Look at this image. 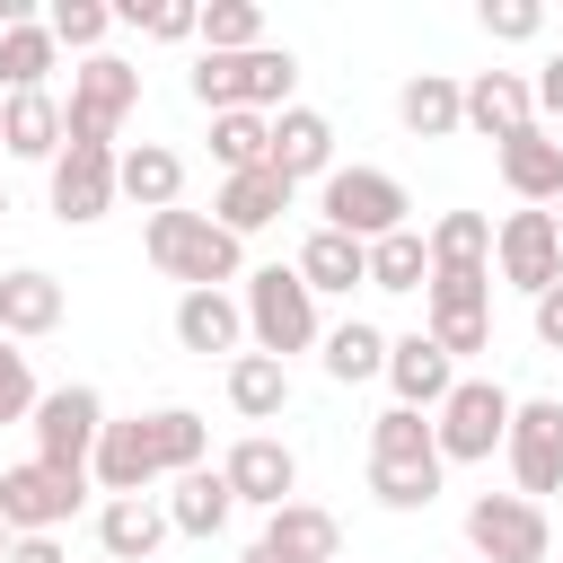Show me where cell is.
<instances>
[{
    "label": "cell",
    "instance_id": "obj_12",
    "mask_svg": "<svg viewBox=\"0 0 563 563\" xmlns=\"http://www.w3.org/2000/svg\"><path fill=\"white\" fill-rule=\"evenodd\" d=\"M44 194H53V220H62V229H97V220L123 202V194H114V150L62 141L53 167H44Z\"/></svg>",
    "mask_w": 563,
    "mask_h": 563
},
{
    "label": "cell",
    "instance_id": "obj_25",
    "mask_svg": "<svg viewBox=\"0 0 563 563\" xmlns=\"http://www.w3.org/2000/svg\"><path fill=\"white\" fill-rule=\"evenodd\" d=\"M114 194L141 202V211H176L185 202V158L167 141H132V150H114Z\"/></svg>",
    "mask_w": 563,
    "mask_h": 563
},
{
    "label": "cell",
    "instance_id": "obj_36",
    "mask_svg": "<svg viewBox=\"0 0 563 563\" xmlns=\"http://www.w3.org/2000/svg\"><path fill=\"white\" fill-rule=\"evenodd\" d=\"M44 35H53L62 53H79V62H88V53H106L114 9H106V0H53V9H44Z\"/></svg>",
    "mask_w": 563,
    "mask_h": 563
},
{
    "label": "cell",
    "instance_id": "obj_14",
    "mask_svg": "<svg viewBox=\"0 0 563 563\" xmlns=\"http://www.w3.org/2000/svg\"><path fill=\"white\" fill-rule=\"evenodd\" d=\"M220 484H229L238 510H282V501H299V457H290V440L246 431V440L220 457Z\"/></svg>",
    "mask_w": 563,
    "mask_h": 563
},
{
    "label": "cell",
    "instance_id": "obj_21",
    "mask_svg": "<svg viewBox=\"0 0 563 563\" xmlns=\"http://www.w3.org/2000/svg\"><path fill=\"white\" fill-rule=\"evenodd\" d=\"M62 308H70V299H62V282H53L44 264H9V273H0V334H9V343H44V334L62 325Z\"/></svg>",
    "mask_w": 563,
    "mask_h": 563
},
{
    "label": "cell",
    "instance_id": "obj_47",
    "mask_svg": "<svg viewBox=\"0 0 563 563\" xmlns=\"http://www.w3.org/2000/svg\"><path fill=\"white\" fill-rule=\"evenodd\" d=\"M238 563H282V554H273V545H246V554H238Z\"/></svg>",
    "mask_w": 563,
    "mask_h": 563
},
{
    "label": "cell",
    "instance_id": "obj_16",
    "mask_svg": "<svg viewBox=\"0 0 563 563\" xmlns=\"http://www.w3.org/2000/svg\"><path fill=\"white\" fill-rule=\"evenodd\" d=\"M378 378L396 387L405 413H440V396L457 387V361H449L431 334H387V369H378Z\"/></svg>",
    "mask_w": 563,
    "mask_h": 563
},
{
    "label": "cell",
    "instance_id": "obj_9",
    "mask_svg": "<svg viewBox=\"0 0 563 563\" xmlns=\"http://www.w3.org/2000/svg\"><path fill=\"white\" fill-rule=\"evenodd\" d=\"M501 466H510L519 501H545V493H563V405H554V396H519V405H510Z\"/></svg>",
    "mask_w": 563,
    "mask_h": 563
},
{
    "label": "cell",
    "instance_id": "obj_5",
    "mask_svg": "<svg viewBox=\"0 0 563 563\" xmlns=\"http://www.w3.org/2000/svg\"><path fill=\"white\" fill-rule=\"evenodd\" d=\"M510 387L501 378H466L457 369V387L440 396V413H431V440H440V466H484V457H501V431H510Z\"/></svg>",
    "mask_w": 563,
    "mask_h": 563
},
{
    "label": "cell",
    "instance_id": "obj_32",
    "mask_svg": "<svg viewBox=\"0 0 563 563\" xmlns=\"http://www.w3.org/2000/svg\"><path fill=\"white\" fill-rule=\"evenodd\" d=\"M141 422H150V457H158V484H176V475L211 466V422H202L194 405H158V413H141Z\"/></svg>",
    "mask_w": 563,
    "mask_h": 563
},
{
    "label": "cell",
    "instance_id": "obj_38",
    "mask_svg": "<svg viewBox=\"0 0 563 563\" xmlns=\"http://www.w3.org/2000/svg\"><path fill=\"white\" fill-rule=\"evenodd\" d=\"M431 282V255H422V229H396L369 246V290H422Z\"/></svg>",
    "mask_w": 563,
    "mask_h": 563
},
{
    "label": "cell",
    "instance_id": "obj_43",
    "mask_svg": "<svg viewBox=\"0 0 563 563\" xmlns=\"http://www.w3.org/2000/svg\"><path fill=\"white\" fill-rule=\"evenodd\" d=\"M35 396H44V387H35L26 352H18L9 334H0V422H26V413H35Z\"/></svg>",
    "mask_w": 563,
    "mask_h": 563
},
{
    "label": "cell",
    "instance_id": "obj_24",
    "mask_svg": "<svg viewBox=\"0 0 563 563\" xmlns=\"http://www.w3.org/2000/svg\"><path fill=\"white\" fill-rule=\"evenodd\" d=\"M396 123H405L413 141H457V132H466V88H457L449 70H413V79L396 88Z\"/></svg>",
    "mask_w": 563,
    "mask_h": 563
},
{
    "label": "cell",
    "instance_id": "obj_45",
    "mask_svg": "<svg viewBox=\"0 0 563 563\" xmlns=\"http://www.w3.org/2000/svg\"><path fill=\"white\" fill-rule=\"evenodd\" d=\"M528 325H537V343H545V352H563V282L528 299Z\"/></svg>",
    "mask_w": 563,
    "mask_h": 563
},
{
    "label": "cell",
    "instance_id": "obj_3",
    "mask_svg": "<svg viewBox=\"0 0 563 563\" xmlns=\"http://www.w3.org/2000/svg\"><path fill=\"white\" fill-rule=\"evenodd\" d=\"M238 308H246V343H255V352H273L282 369H290V352H317V343H325V325H317V290H308L290 264L246 273Z\"/></svg>",
    "mask_w": 563,
    "mask_h": 563
},
{
    "label": "cell",
    "instance_id": "obj_49",
    "mask_svg": "<svg viewBox=\"0 0 563 563\" xmlns=\"http://www.w3.org/2000/svg\"><path fill=\"white\" fill-rule=\"evenodd\" d=\"M0 554H9V519H0Z\"/></svg>",
    "mask_w": 563,
    "mask_h": 563
},
{
    "label": "cell",
    "instance_id": "obj_2",
    "mask_svg": "<svg viewBox=\"0 0 563 563\" xmlns=\"http://www.w3.org/2000/svg\"><path fill=\"white\" fill-rule=\"evenodd\" d=\"M202 114H282L299 88V53L290 44H255V53H194L185 70Z\"/></svg>",
    "mask_w": 563,
    "mask_h": 563
},
{
    "label": "cell",
    "instance_id": "obj_33",
    "mask_svg": "<svg viewBox=\"0 0 563 563\" xmlns=\"http://www.w3.org/2000/svg\"><path fill=\"white\" fill-rule=\"evenodd\" d=\"M53 70H62V44L44 35V18H26V26H0V88H9V97H26V88H53Z\"/></svg>",
    "mask_w": 563,
    "mask_h": 563
},
{
    "label": "cell",
    "instance_id": "obj_31",
    "mask_svg": "<svg viewBox=\"0 0 563 563\" xmlns=\"http://www.w3.org/2000/svg\"><path fill=\"white\" fill-rule=\"evenodd\" d=\"M220 387H229V413H238V422H282V413H290V369H282L273 352H238Z\"/></svg>",
    "mask_w": 563,
    "mask_h": 563
},
{
    "label": "cell",
    "instance_id": "obj_1",
    "mask_svg": "<svg viewBox=\"0 0 563 563\" xmlns=\"http://www.w3.org/2000/svg\"><path fill=\"white\" fill-rule=\"evenodd\" d=\"M141 255L167 273V282H185V290H229V282H246V238H229L211 211H150L141 220Z\"/></svg>",
    "mask_w": 563,
    "mask_h": 563
},
{
    "label": "cell",
    "instance_id": "obj_20",
    "mask_svg": "<svg viewBox=\"0 0 563 563\" xmlns=\"http://www.w3.org/2000/svg\"><path fill=\"white\" fill-rule=\"evenodd\" d=\"M176 343L185 352H220V361H238L246 352V308H238V290H176Z\"/></svg>",
    "mask_w": 563,
    "mask_h": 563
},
{
    "label": "cell",
    "instance_id": "obj_23",
    "mask_svg": "<svg viewBox=\"0 0 563 563\" xmlns=\"http://www.w3.org/2000/svg\"><path fill=\"white\" fill-rule=\"evenodd\" d=\"M255 545H273L282 563H343V528H334L325 501H282V510H264V537H255Z\"/></svg>",
    "mask_w": 563,
    "mask_h": 563
},
{
    "label": "cell",
    "instance_id": "obj_40",
    "mask_svg": "<svg viewBox=\"0 0 563 563\" xmlns=\"http://www.w3.org/2000/svg\"><path fill=\"white\" fill-rule=\"evenodd\" d=\"M449 484V466H369V501L378 510H431Z\"/></svg>",
    "mask_w": 563,
    "mask_h": 563
},
{
    "label": "cell",
    "instance_id": "obj_48",
    "mask_svg": "<svg viewBox=\"0 0 563 563\" xmlns=\"http://www.w3.org/2000/svg\"><path fill=\"white\" fill-rule=\"evenodd\" d=\"M545 220H554V238H563V194H554V202H545Z\"/></svg>",
    "mask_w": 563,
    "mask_h": 563
},
{
    "label": "cell",
    "instance_id": "obj_6",
    "mask_svg": "<svg viewBox=\"0 0 563 563\" xmlns=\"http://www.w3.org/2000/svg\"><path fill=\"white\" fill-rule=\"evenodd\" d=\"M132 106H141V70H132L123 53H88V62L70 70V97H62V141L114 150V132H123Z\"/></svg>",
    "mask_w": 563,
    "mask_h": 563
},
{
    "label": "cell",
    "instance_id": "obj_15",
    "mask_svg": "<svg viewBox=\"0 0 563 563\" xmlns=\"http://www.w3.org/2000/svg\"><path fill=\"white\" fill-rule=\"evenodd\" d=\"M264 167H273L282 185H308V176L325 185V176H334V123H325L317 106L290 97V106L273 114V150H264Z\"/></svg>",
    "mask_w": 563,
    "mask_h": 563
},
{
    "label": "cell",
    "instance_id": "obj_46",
    "mask_svg": "<svg viewBox=\"0 0 563 563\" xmlns=\"http://www.w3.org/2000/svg\"><path fill=\"white\" fill-rule=\"evenodd\" d=\"M0 563H70V554H62V537H9Z\"/></svg>",
    "mask_w": 563,
    "mask_h": 563
},
{
    "label": "cell",
    "instance_id": "obj_50",
    "mask_svg": "<svg viewBox=\"0 0 563 563\" xmlns=\"http://www.w3.org/2000/svg\"><path fill=\"white\" fill-rule=\"evenodd\" d=\"M0 211H9V185H0Z\"/></svg>",
    "mask_w": 563,
    "mask_h": 563
},
{
    "label": "cell",
    "instance_id": "obj_22",
    "mask_svg": "<svg viewBox=\"0 0 563 563\" xmlns=\"http://www.w3.org/2000/svg\"><path fill=\"white\" fill-rule=\"evenodd\" d=\"M290 273H299L317 299H352V290H369V246H361V238H343V229H308Z\"/></svg>",
    "mask_w": 563,
    "mask_h": 563
},
{
    "label": "cell",
    "instance_id": "obj_29",
    "mask_svg": "<svg viewBox=\"0 0 563 563\" xmlns=\"http://www.w3.org/2000/svg\"><path fill=\"white\" fill-rule=\"evenodd\" d=\"M0 150L9 158H44L62 150V97L53 88H26V97H0Z\"/></svg>",
    "mask_w": 563,
    "mask_h": 563
},
{
    "label": "cell",
    "instance_id": "obj_13",
    "mask_svg": "<svg viewBox=\"0 0 563 563\" xmlns=\"http://www.w3.org/2000/svg\"><path fill=\"white\" fill-rule=\"evenodd\" d=\"M493 282H510V290H528V299L563 282V238H554L545 211H510V220H493Z\"/></svg>",
    "mask_w": 563,
    "mask_h": 563
},
{
    "label": "cell",
    "instance_id": "obj_4",
    "mask_svg": "<svg viewBox=\"0 0 563 563\" xmlns=\"http://www.w3.org/2000/svg\"><path fill=\"white\" fill-rule=\"evenodd\" d=\"M405 211H413V194H405V176H387V167H334V176L317 185V229H343V238H361V246L413 229Z\"/></svg>",
    "mask_w": 563,
    "mask_h": 563
},
{
    "label": "cell",
    "instance_id": "obj_11",
    "mask_svg": "<svg viewBox=\"0 0 563 563\" xmlns=\"http://www.w3.org/2000/svg\"><path fill=\"white\" fill-rule=\"evenodd\" d=\"M466 545H475L484 563H554L545 501H519V493H475V501H466Z\"/></svg>",
    "mask_w": 563,
    "mask_h": 563
},
{
    "label": "cell",
    "instance_id": "obj_37",
    "mask_svg": "<svg viewBox=\"0 0 563 563\" xmlns=\"http://www.w3.org/2000/svg\"><path fill=\"white\" fill-rule=\"evenodd\" d=\"M264 150H273V114H211V158H220V176L264 167Z\"/></svg>",
    "mask_w": 563,
    "mask_h": 563
},
{
    "label": "cell",
    "instance_id": "obj_8",
    "mask_svg": "<svg viewBox=\"0 0 563 563\" xmlns=\"http://www.w3.org/2000/svg\"><path fill=\"white\" fill-rule=\"evenodd\" d=\"M79 501H88V475H70V466H44V457L0 466V519H9V537H62L79 519Z\"/></svg>",
    "mask_w": 563,
    "mask_h": 563
},
{
    "label": "cell",
    "instance_id": "obj_28",
    "mask_svg": "<svg viewBox=\"0 0 563 563\" xmlns=\"http://www.w3.org/2000/svg\"><path fill=\"white\" fill-rule=\"evenodd\" d=\"M158 510H167V528H176V537H220V528L238 519V501H229L220 466H194V475H176V484L158 493Z\"/></svg>",
    "mask_w": 563,
    "mask_h": 563
},
{
    "label": "cell",
    "instance_id": "obj_7",
    "mask_svg": "<svg viewBox=\"0 0 563 563\" xmlns=\"http://www.w3.org/2000/svg\"><path fill=\"white\" fill-rule=\"evenodd\" d=\"M422 334L449 361L493 352V273H431L422 282Z\"/></svg>",
    "mask_w": 563,
    "mask_h": 563
},
{
    "label": "cell",
    "instance_id": "obj_39",
    "mask_svg": "<svg viewBox=\"0 0 563 563\" xmlns=\"http://www.w3.org/2000/svg\"><path fill=\"white\" fill-rule=\"evenodd\" d=\"M194 35H202V53H255L264 44V9L255 0H211Z\"/></svg>",
    "mask_w": 563,
    "mask_h": 563
},
{
    "label": "cell",
    "instance_id": "obj_17",
    "mask_svg": "<svg viewBox=\"0 0 563 563\" xmlns=\"http://www.w3.org/2000/svg\"><path fill=\"white\" fill-rule=\"evenodd\" d=\"M88 484H97L106 501H123V493H150V484H158V457H150V422H141V413H132V422H114V413H106L97 457H88Z\"/></svg>",
    "mask_w": 563,
    "mask_h": 563
},
{
    "label": "cell",
    "instance_id": "obj_34",
    "mask_svg": "<svg viewBox=\"0 0 563 563\" xmlns=\"http://www.w3.org/2000/svg\"><path fill=\"white\" fill-rule=\"evenodd\" d=\"M317 352H325V378H334V387H361V378H378V369H387V334H378L369 317H343Z\"/></svg>",
    "mask_w": 563,
    "mask_h": 563
},
{
    "label": "cell",
    "instance_id": "obj_27",
    "mask_svg": "<svg viewBox=\"0 0 563 563\" xmlns=\"http://www.w3.org/2000/svg\"><path fill=\"white\" fill-rule=\"evenodd\" d=\"M167 537H176V528H167L158 493H123V501H97V545H106L114 563H150Z\"/></svg>",
    "mask_w": 563,
    "mask_h": 563
},
{
    "label": "cell",
    "instance_id": "obj_10",
    "mask_svg": "<svg viewBox=\"0 0 563 563\" xmlns=\"http://www.w3.org/2000/svg\"><path fill=\"white\" fill-rule=\"evenodd\" d=\"M26 431H35V457L44 466H70V475H88V457H97V431H106V396L97 387H44L35 396V413H26Z\"/></svg>",
    "mask_w": 563,
    "mask_h": 563
},
{
    "label": "cell",
    "instance_id": "obj_44",
    "mask_svg": "<svg viewBox=\"0 0 563 563\" xmlns=\"http://www.w3.org/2000/svg\"><path fill=\"white\" fill-rule=\"evenodd\" d=\"M528 97H537V123L554 132V123H563V53H545V62H537V79H528Z\"/></svg>",
    "mask_w": 563,
    "mask_h": 563
},
{
    "label": "cell",
    "instance_id": "obj_18",
    "mask_svg": "<svg viewBox=\"0 0 563 563\" xmlns=\"http://www.w3.org/2000/svg\"><path fill=\"white\" fill-rule=\"evenodd\" d=\"M493 167H501V185L519 194V211H545V202L563 194V141H554L545 123H528V132H510V141L493 150Z\"/></svg>",
    "mask_w": 563,
    "mask_h": 563
},
{
    "label": "cell",
    "instance_id": "obj_19",
    "mask_svg": "<svg viewBox=\"0 0 563 563\" xmlns=\"http://www.w3.org/2000/svg\"><path fill=\"white\" fill-rule=\"evenodd\" d=\"M457 88H466V132H484L493 150H501L510 132H528V123H537L528 70H475V79H457Z\"/></svg>",
    "mask_w": 563,
    "mask_h": 563
},
{
    "label": "cell",
    "instance_id": "obj_30",
    "mask_svg": "<svg viewBox=\"0 0 563 563\" xmlns=\"http://www.w3.org/2000/svg\"><path fill=\"white\" fill-rule=\"evenodd\" d=\"M431 273H493V211H440L422 229Z\"/></svg>",
    "mask_w": 563,
    "mask_h": 563
},
{
    "label": "cell",
    "instance_id": "obj_26",
    "mask_svg": "<svg viewBox=\"0 0 563 563\" xmlns=\"http://www.w3.org/2000/svg\"><path fill=\"white\" fill-rule=\"evenodd\" d=\"M290 194H299V185H282L273 167H246V176H220V194H211V220H220L229 238H255V229H273V220L290 211Z\"/></svg>",
    "mask_w": 563,
    "mask_h": 563
},
{
    "label": "cell",
    "instance_id": "obj_42",
    "mask_svg": "<svg viewBox=\"0 0 563 563\" xmlns=\"http://www.w3.org/2000/svg\"><path fill=\"white\" fill-rule=\"evenodd\" d=\"M475 26H484L493 44H537V35H545V9H537V0H484Z\"/></svg>",
    "mask_w": 563,
    "mask_h": 563
},
{
    "label": "cell",
    "instance_id": "obj_35",
    "mask_svg": "<svg viewBox=\"0 0 563 563\" xmlns=\"http://www.w3.org/2000/svg\"><path fill=\"white\" fill-rule=\"evenodd\" d=\"M369 466H440L431 413H405V405H387V413L369 422Z\"/></svg>",
    "mask_w": 563,
    "mask_h": 563
},
{
    "label": "cell",
    "instance_id": "obj_41",
    "mask_svg": "<svg viewBox=\"0 0 563 563\" xmlns=\"http://www.w3.org/2000/svg\"><path fill=\"white\" fill-rule=\"evenodd\" d=\"M114 26H141V35H158V44H194L202 9H194V0H114Z\"/></svg>",
    "mask_w": 563,
    "mask_h": 563
}]
</instances>
